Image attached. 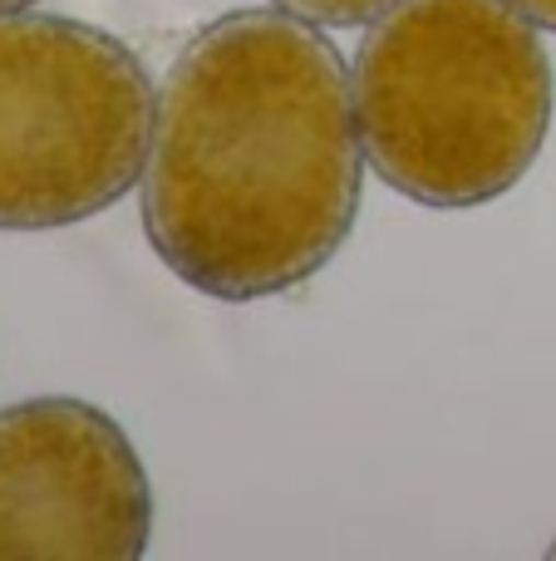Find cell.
I'll return each mask as SVG.
<instances>
[{"label":"cell","mask_w":556,"mask_h":561,"mask_svg":"<svg viewBox=\"0 0 556 561\" xmlns=\"http://www.w3.org/2000/svg\"><path fill=\"white\" fill-rule=\"evenodd\" d=\"M552 557H556V542H552Z\"/></svg>","instance_id":"obj_8"},{"label":"cell","mask_w":556,"mask_h":561,"mask_svg":"<svg viewBox=\"0 0 556 561\" xmlns=\"http://www.w3.org/2000/svg\"><path fill=\"white\" fill-rule=\"evenodd\" d=\"M138 187L158 262L202 296L236 306L311 280L364 187L340 49L281 5L202 25L163 79Z\"/></svg>","instance_id":"obj_1"},{"label":"cell","mask_w":556,"mask_h":561,"mask_svg":"<svg viewBox=\"0 0 556 561\" xmlns=\"http://www.w3.org/2000/svg\"><path fill=\"white\" fill-rule=\"evenodd\" d=\"M271 5L291 10V15L311 20V25H370L399 0H271Z\"/></svg>","instance_id":"obj_5"},{"label":"cell","mask_w":556,"mask_h":561,"mask_svg":"<svg viewBox=\"0 0 556 561\" xmlns=\"http://www.w3.org/2000/svg\"><path fill=\"white\" fill-rule=\"evenodd\" d=\"M552 104L542 35L508 0H399L355 55L364 158L424 207H478L518 187Z\"/></svg>","instance_id":"obj_2"},{"label":"cell","mask_w":556,"mask_h":561,"mask_svg":"<svg viewBox=\"0 0 556 561\" xmlns=\"http://www.w3.org/2000/svg\"><path fill=\"white\" fill-rule=\"evenodd\" d=\"M512 10H522V15L532 20V25H547L556 30V0H508Z\"/></svg>","instance_id":"obj_6"},{"label":"cell","mask_w":556,"mask_h":561,"mask_svg":"<svg viewBox=\"0 0 556 561\" xmlns=\"http://www.w3.org/2000/svg\"><path fill=\"white\" fill-rule=\"evenodd\" d=\"M153 488L128 434L84 399L0 409V561H134Z\"/></svg>","instance_id":"obj_4"},{"label":"cell","mask_w":556,"mask_h":561,"mask_svg":"<svg viewBox=\"0 0 556 561\" xmlns=\"http://www.w3.org/2000/svg\"><path fill=\"white\" fill-rule=\"evenodd\" d=\"M25 5H35V0H0V10H25Z\"/></svg>","instance_id":"obj_7"},{"label":"cell","mask_w":556,"mask_h":561,"mask_svg":"<svg viewBox=\"0 0 556 561\" xmlns=\"http://www.w3.org/2000/svg\"><path fill=\"white\" fill-rule=\"evenodd\" d=\"M153 79L118 35L0 10V232L89 222L143 183Z\"/></svg>","instance_id":"obj_3"}]
</instances>
